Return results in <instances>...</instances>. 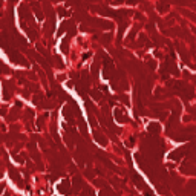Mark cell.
<instances>
[{
  "mask_svg": "<svg viewBox=\"0 0 196 196\" xmlns=\"http://www.w3.org/2000/svg\"><path fill=\"white\" fill-rule=\"evenodd\" d=\"M58 190H60L61 193H67V191H69V182H67V181H63V184L58 185Z\"/></svg>",
  "mask_w": 196,
  "mask_h": 196,
  "instance_id": "obj_1",
  "label": "cell"
},
{
  "mask_svg": "<svg viewBox=\"0 0 196 196\" xmlns=\"http://www.w3.org/2000/svg\"><path fill=\"white\" fill-rule=\"evenodd\" d=\"M158 127H159L158 124H150V126H149V130L153 132V133H156V132H158Z\"/></svg>",
  "mask_w": 196,
  "mask_h": 196,
  "instance_id": "obj_2",
  "label": "cell"
}]
</instances>
